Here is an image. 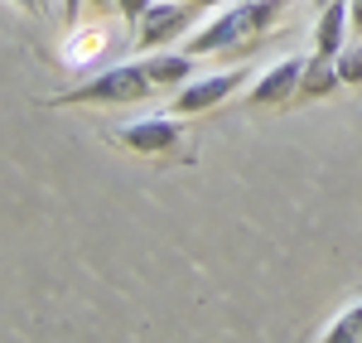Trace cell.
<instances>
[{
    "label": "cell",
    "instance_id": "obj_1",
    "mask_svg": "<svg viewBox=\"0 0 362 343\" xmlns=\"http://www.w3.org/2000/svg\"><path fill=\"white\" fill-rule=\"evenodd\" d=\"M285 15V0H232L218 15H208L203 25L189 29L184 49L194 58L203 54H227V49H251L256 39H266Z\"/></svg>",
    "mask_w": 362,
    "mask_h": 343
},
{
    "label": "cell",
    "instance_id": "obj_2",
    "mask_svg": "<svg viewBox=\"0 0 362 343\" xmlns=\"http://www.w3.org/2000/svg\"><path fill=\"white\" fill-rule=\"evenodd\" d=\"M155 83H150V73H145V63H121V68H107V73H97V78H87L83 87H73V92H58L54 107H102V102H140V97H150Z\"/></svg>",
    "mask_w": 362,
    "mask_h": 343
},
{
    "label": "cell",
    "instance_id": "obj_3",
    "mask_svg": "<svg viewBox=\"0 0 362 343\" xmlns=\"http://www.w3.org/2000/svg\"><path fill=\"white\" fill-rule=\"evenodd\" d=\"M242 83H247V68H223V73H208V78H189V83L174 92V116L208 112V107L227 102Z\"/></svg>",
    "mask_w": 362,
    "mask_h": 343
},
{
    "label": "cell",
    "instance_id": "obj_4",
    "mask_svg": "<svg viewBox=\"0 0 362 343\" xmlns=\"http://www.w3.org/2000/svg\"><path fill=\"white\" fill-rule=\"evenodd\" d=\"M184 136V126L169 116H140V121H126V126H116V141L126 145V150H136V155H165L174 150Z\"/></svg>",
    "mask_w": 362,
    "mask_h": 343
},
{
    "label": "cell",
    "instance_id": "obj_5",
    "mask_svg": "<svg viewBox=\"0 0 362 343\" xmlns=\"http://www.w3.org/2000/svg\"><path fill=\"white\" fill-rule=\"evenodd\" d=\"M203 5H213V0H198V5H179V0H155V5H150V15L140 20V44H145V49H160L165 39L184 34V29H189L198 15H203Z\"/></svg>",
    "mask_w": 362,
    "mask_h": 343
},
{
    "label": "cell",
    "instance_id": "obj_6",
    "mask_svg": "<svg viewBox=\"0 0 362 343\" xmlns=\"http://www.w3.org/2000/svg\"><path fill=\"white\" fill-rule=\"evenodd\" d=\"M305 63L309 58H280V63H271V68L251 83L247 107H280V102H290V97L300 92V83H305Z\"/></svg>",
    "mask_w": 362,
    "mask_h": 343
},
{
    "label": "cell",
    "instance_id": "obj_7",
    "mask_svg": "<svg viewBox=\"0 0 362 343\" xmlns=\"http://www.w3.org/2000/svg\"><path fill=\"white\" fill-rule=\"evenodd\" d=\"M348 25H353V5L348 0H329V5H319V25H314V54H329L338 58L348 44Z\"/></svg>",
    "mask_w": 362,
    "mask_h": 343
},
{
    "label": "cell",
    "instance_id": "obj_8",
    "mask_svg": "<svg viewBox=\"0 0 362 343\" xmlns=\"http://www.w3.org/2000/svg\"><path fill=\"white\" fill-rule=\"evenodd\" d=\"M145 73H150L155 87H184L194 78V54L189 49L184 54H150L145 58Z\"/></svg>",
    "mask_w": 362,
    "mask_h": 343
},
{
    "label": "cell",
    "instance_id": "obj_9",
    "mask_svg": "<svg viewBox=\"0 0 362 343\" xmlns=\"http://www.w3.org/2000/svg\"><path fill=\"white\" fill-rule=\"evenodd\" d=\"M334 87H343V73H338V58L314 54L305 63V83H300V97H329Z\"/></svg>",
    "mask_w": 362,
    "mask_h": 343
},
{
    "label": "cell",
    "instance_id": "obj_10",
    "mask_svg": "<svg viewBox=\"0 0 362 343\" xmlns=\"http://www.w3.org/2000/svg\"><path fill=\"white\" fill-rule=\"evenodd\" d=\"M107 49V29H78L68 44H63V63H73V68H83V63H92V58Z\"/></svg>",
    "mask_w": 362,
    "mask_h": 343
},
{
    "label": "cell",
    "instance_id": "obj_11",
    "mask_svg": "<svg viewBox=\"0 0 362 343\" xmlns=\"http://www.w3.org/2000/svg\"><path fill=\"white\" fill-rule=\"evenodd\" d=\"M319 339H324V343H353V339H362V300H353V305H348V310H343Z\"/></svg>",
    "mask_w": 362,
    "mask_h": 343
},
{
    "label": "cell",
    "instance_id": "obj_12",
    "mask_svg": "<svg viewBox=\"0 0 362 343\" xmlns=\"http://www.w3.org/2000/svg\"><path fill=\"white\" fill-rule=\"evenodd\" d=\"M338 73H343V83H362V49H343L338 54Z\"/></svg>",
    "mask_w": 362,
    "mask_h": 343
},
{
    "label": "cell",
    "instance_id": "obj_13",
    "mask_svg": "<svg viewBox=\"0 0 362 343\" xmlns=\"http://www.w3.org/2000/svg\"><path fill=\"white\" fill-rule=\"evenodd\" d=\"M150 5H155V0H116V10H121L131 25H140V20L150 15Z\"/></svg>",
    "mask_w": 362,
    "mask_h": 343
},
{
    "label": "cell",
    "instance_id": "obj_14",
    "mask_svg": "<svg viewBox=\"0 0 362 343\" xmlns=\"http://www.w3.org/2000/svg\"><path fill=\"white\" fill-rule=\"evenodd\" d=\"M15 5L29 10V15H49V5H54V0H15Z\"/></svg>",
    "mask_w": 362,
    "mask_h": 343
},
{
    "label": "cell",
    "instance_id": "obj_15",
    "mask_svg": "<svg viewBox=\"0 0 362 343\" xmlns=\"http://www.w3.org/2000/svg\"><path fill=\"white\" fill-rule=\"evenodd\" d=\"M353 5V29H362V0H348Z\"/></svg>",
    "mask_w": 362,
    "mask_h": 343
},
{
    "label": "cell",
    "instance_id": "obj_16",
    "mask_svg": "<svg viewBox=\"0 0 362 343\" xmlns=\"http://www.w3.org/2000/svg\"><path fill=\"white\" fill-rule=\"evenodd\" d=\"M78 5H83V0H63V10H68V15H73V10H78Z\"/></svg>",
    "mask_w": 362,
    "mask_h": 343
},
{
    "label": "cell",
    "instance_id": "obj_17",
    "mask_svg": "<svg viewBox=\"0 0 362 343\" xmlns=\"http://www.w3.org/2000/svg\"><path fill=\"white\" fill-rule=\"evenodd\" d=\"M92 5H97V10H102V5H116V0H92Z\"/></svg>",
    "mask_w": 362,
    "mask_h": 343
},
{
    "label": "cell",
    "instance_id": "obj_18",
    "mask_svg": "<svg viewBox=\"0 0 362 343\" xmlns=\"http://www.w3.org/2000/svg\"><path fill=\"white\" fill-rule=\"evenodd\" d=\"M314 5H329V0H314Z\"/></svg>",
    "mask_w": 362,
    "mask_h": 343
}]
</instances>
